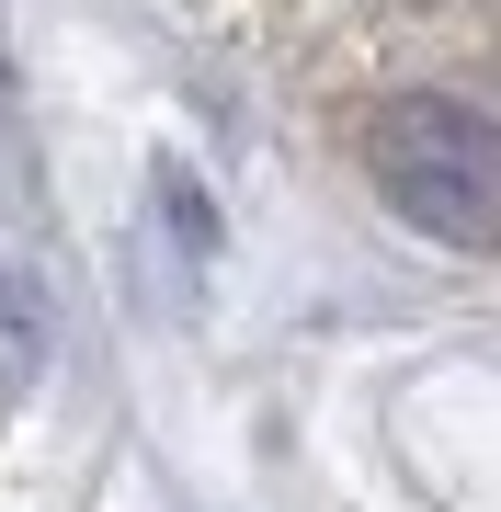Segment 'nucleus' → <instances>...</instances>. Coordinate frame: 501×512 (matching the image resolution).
Masks as SVG:
<instances>
[{"instance_id": "f257e3e1", "label": "nucleus", "mask_w": 501, "mask_h": 512, "mask_svg": "<svg viewBox=\"0 0 501 512\" xmlns=\"http://www.w3.org/2000/svg\"><path fill=\"white\" fill-rule=\"evenodd\" d=\"M365 171L422 239L501 251V126L467 103H388L365 126Z\"/></svg>"}]
</instances>
